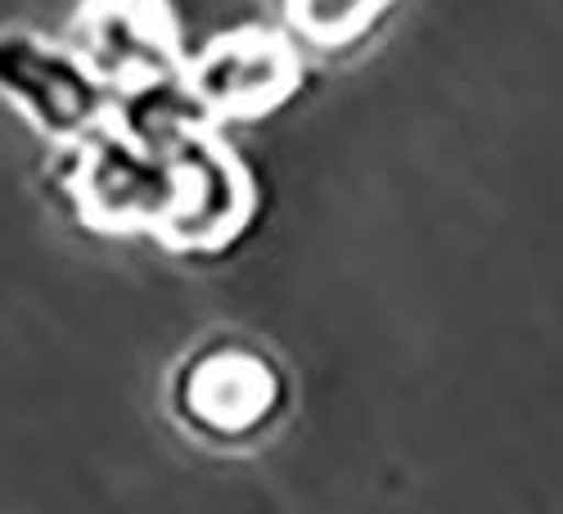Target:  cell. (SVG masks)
Masks as SVG:
<instances>
[{
	"label": "cell",
	"mask_w": 563,
	"mask_h": 514,
	"mask_svg": "<svg viewBox=\"0 0 563 514\" xmlns=\"http://www.w3.org/2000/svg\"><path fill=\"white\" fill-rule=\"evenodd\" d=\"M176 158V199L163 217L158 236L172 249H221L240 236L253 212L249 172L221 150L203 127H190L172 140Z\"/></svg>",
	"instance_id": "6da1fadb"
},
{
	"label": "cell",
	"mask_w": 563,
	"mask_h": 514,
	"mask_svg": "<svg viewBox=\"0 0 563 514\" xmlns=\"http://www.w3.org/2000/svg\"><path fill=\"white\" fill-rule=\"evenodd\" d=\"M104 77L90 59L51 41H0V90L14 96L27 118L51 135H90L109 118Z\"/></svg>",
	"instance_id": "7a4b0ae2"
},
{
	"label": "cell",
	"mask_w": 563,
	"mask_h": 514,
	"mask_svg": "<svg viewBox=\"0 0 563 514\" xmlns=\"http://www.w3.org/2000/svg\"><path fill=\"white\" fill-rule=\"evenodd\" d=\"M176 199V158L126 131H109L77 176V204L100 230H158Z\"/></svg>",
	"instance_id": "3957f363"
},
{
	"label": "cell",
	"mask_w": 563,
	"mask_h": 514,
	"mask_svg": "<svg viewBox=\"0 0 563 514\" xmlns=\"http://www.w3.org/2000/svg\"><path fill=\"white\" fill-rule=\"evenodd\" d=\"M302 68L289 41L271 32H234L212 41L208 51L185 68V90L199 113L217 118H257L289 100Z\"/></svg>",
	"instance_id": "277c9868"
},
{
	"label": "cell",
	"mask_w": 563,
	"mask_h": 514,
	"mask_svg": "<svg viewBox=\"0 0 563 514\" xmlns=\"http://www.w3.org/2000/svg\"><path fill=\"white\" fill-rule=\"evenodd\" d=\"M77 51L109 86L150 90L176 59V23L163 0H90L77 19Z\"/></svg>",
	"instance_id": "5b68a950"
},
{
	"label": "cell",
	"mask_w": 563,
	"mask_h": 514,
	"mask_svg": "<svg viewBox=\"0 0 563 514\" xmlns=\"http://www.w3.org/2000/svg\"><path fill=\"white\" fill-rule=\"evenodd\" d=\"M271 375L266 365H257L253 357H217L208 365H199L195 389H190V406L195 415H203L212 429H249L271 411Z\"/></svg>",
	"instance_id": "8992f818"
},
{
	"label": "cell",
	"mask_w": 563,
	"mask_h": 514,
	"mask_svg": "<svg viewBox=\"0 0 563 514\" xmlns=\"http://www.w3.org/2000/svg\"><path fill=\"white\" fill-rule=\"evenodd\" d=\"M388 6L393 0H289V14L307 41L343 45V41L361 36Z\"/></svg>",
	"instance_id": "52a82bcc"
}]
</instances>
